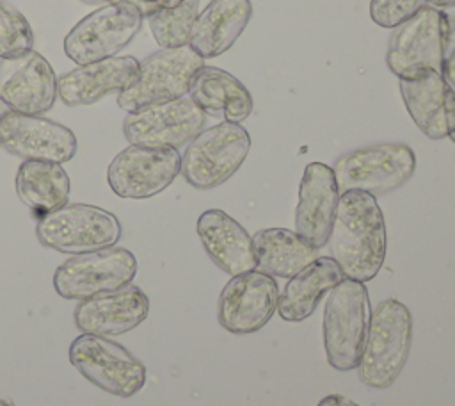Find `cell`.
Here are the masks:
<instances>
[{
	"mask_svg": "<svg viewBox=\"0 0 455 406\" xmlns=\"http://www.w3.org/2000/svg\"><path fill=\"white\" fill-rule=\"evenodd\" d=\"M386 242L377 198L363 191L341 192L327 244L343 276L361 283L373 280L384 264Z\"/></svg>",
	"mask_w": 455,
	"mask_h": 406,
	"instance_id": "1",
	"label": "cell"
},
{
	"mask_svg": "<svg viewBox=\"0 0 455 406\" xmlns=\"http://www.w3.org/2000/svg\"><path fill=\"white\" fill-rule=\"evenodd\" d=\"M412 342L411 310L386 299L370 312L368 331L357 363L359 379L371 388H389L407 363Z\"/></svg>",
	"mask_w": 455,
	"mask_h": 406,
	"instance_id": "2",
	"label": "cell"
},
{
	"mask_svg": "<svg viewBox=\"0 0 455 406\" xmlns=\"http://www.w3.org/2000/svg\"><path fill=\"white\" fill-rule=\"evenodd\" d=\"M370 322V296L364 283L343 278L329 290L323 308V349L336 370L357 369Z\"/></svg>",
	"mask_w": 455,
	"mask_h": 406,
	"instance_id": "3",
	"label": "cell"
},
{
	"mask_svg": "<svg viewBox=\"0 0 455 406\" xmlns=\"http://www.w3.org/2000/svg\"><path fill=\"white\" fill-rule=\"evenodd\" d=\"M121 231L117 215L87 203H66L57 210L43 214L36 224L39 244L66 255L116 246Z\"/></svg>",
	"mask_w": 455,
	"mask_h": 406,
	"instance_id": "4",
	"label": "cell"
},
{
	"mask_svg": "<svg viewBox=\"0 0 455 406\" xmlns=\"http://www.w3.org/2000/svg\"><path fill=\"white\" fill-rule=\"evenodd\" d=\"M204 66V59L188 45L160 48L139 62V75L130 87L117 93V105L124 112H135L149 105L171 102L188 94L194 77Z\"/></svg>",
	"mask_w": 455,
	"mask_h": 406,
	"instance_id": "5",
	"label": "cell"
},
{
	"mask_svg": "<svg viewBox=\"0 0 455 406\" xmlns=\"http://www.w3.org/2000/svg\"><path fill=\"white\" fill-rule=\"evenodd\" d=\"M249 150V132L240 123L222 121L204 128L187 144L180 175L194 189H215L240 169Z\"/></svg>",
	"mask_w": 455,
	"mask_h": 406,
	"instance_id": "6",
	"label": "cell"
},
{
	"mask_svg": "<svg viewBox=\"0 0 455 406\" xmlns=\"http://www.w3.org/2000/svg\"><path fill=\"white\" fill-rule=\"evenodd\" d=\"M144 14L130 0L108 2L84 16L64 37V53L76 66L114 57L139 34Z\"/></svg>",
	"mask_w": 455,
	"mask_h": 406,
	"instance_id": "7",
	"label": "cell"
},
{
	"mask_svg": "<svg viewBox=\"0 0 455 406\" xmlns=\"http://www.w3.org/2000/svg\"><path fill=\"white\" fill-rule=\"evenodd\" d=\"M416 169V155L403 142H379L343 153L334 162V176L341 192L363 191L371 196L402 187Z\"/></svg>",
	"mask_w": 455,
	"mask_h": 406,
	"instance_id": "8",
	"label": "cell"
},
{
	"mask_svg": "<svg viewBox=\"0 0 455 406\" xmlns=\"http://www.w3.org/2000/svg\"><path fill=\"white\" fill-rule=\"evenodd\" d=\"M68 356L89 383L110 395L126 399L146 385V365L108 337L82 333L69 344Z\"/></svg>",
	"mask_w": 455,
	"mask_h": 406,
	"instance_id": "9",
	"label": "cell"
},
{
	"mask_svg": "<svg viewBox=\"0 0 455 406\" xmlns=\"http://www.w3.org/2000/svg\"><path fill=\"white\" fill-rule=\"evenodd\" d=\"M137 274L135 255L119 246L71 255L53 272V288L62 299L82 301L100 292L132 283Z\"/></svg>",
	"mask_w": 455,
	"mask_h": 406,
	"instance_id": "10",
	"label": "cell"
},
{
	"mask_svg": "<svg viewBox=\"0 0 455 406\" xmlns=\"http://www.w3.org/2000/svg\"><path fill=\"white\" fill-rule=\"evenodd\" d=\"M443 61V20L437 7L425 5L393 30L386 64L400 80H414L427 71L441 73Z\"/></svg>",
	"mask_w": 455,
	"mask_h": 406,
	"instance_id": "11",
	"label": "cell"
},
{
	"mask_svg": "<svg viewBox=\"0 0 455 406\" xmlns=\"http://www.w3.org/2000/svg\"><path fill=\"white\" fill-rule=\"evenodd\" d=\"M181 155L172 148L128 144L107 167L112 192L124 199H148L165 191L180 175Z\"/></svg>",
	"mask_w": 455,
	"mask_h": 406,
	"instance_id": "12",
	"label": "cell"
},
{
	"mask_svg": "<svg viewBox=\"0 0 455 406\" xmlns=\"http://www.w3.org/2000/svg\"><path fill=\"white\" fill-rule=\"evenodd\" d=\"M206 126V114L190 100L171 102L128 112L123 134L130 144L178 150L188 144Z\"/></svg>",
	"mask_w": 455,
	"mask_h": 406,
	"instance_id": "13",
	"label": "cell"
},
{
	"mask_svg": "<svg viewBox=\"0 0 455 406\" xmlns=\"http://www.w3.org/2000/svg\"><path fill=\"white\" fill-rule=\"evenodd\" d=\"M279 287L274 276L252 269L224 285L219 296V324L233 335H251L259 331L275 313Z\"/></svg>",
	"mask_w": 455,
	"mask_h": 406,
	"instance_id": "14",
	"label": "cell"
},
{
	"mask_svg": "<svg viewBox=\"0 0 455 406\" xmlns=\"http://www.w3.org/2000/svg\"><path fill=\"white\" fill-rule=\"evenodd\" d=\"M0 148L23 160L64 164L75 157L78 142L62 123L11 110L0 121Z\"/></svg>",
	"mask_w": 455,
	"mask_h": 406,
	"instance_id": "15",
	"label": "cell"
},
{
	"mask_svg": "<svg viewBox=\"0 0 455 406\" xmlns=\"http://www.w3.org/2000/svg\"><path fill=\"white\" fill-rule=\"evenodd\" d=\"M0 98L21 114H44L57 100V75L36 50L0 59Z\"/></svg>",
	"mask_w": 455,
	"mask_h": 406,
	"instance_id": "16",
	"label": "cell"
},
{
	"mask_svg": "<svg viewBox=\"0 0 455 406\" xmlns=\"http://www.w3.org/2000/svg\"><path fill=\"white\" fill-rule=\"evenodd\" d=\"M149 313L146 292L133 285H123L116 290L100 292L82 299L73 312L75 326L82 333L110 337L135 329Z\"/></svg>",
	"mask_w": 455,
	"mask_h": 406,
	"instance_id": "17",
	"label": "cell"
},
{
	"mask_svg": "<svg viewBox=\"0 0 455 406\" xmlns=\"http://www.w3.org/2000/svg\"><path fill=\"white\" fill-rule=\"evenodd\" d=\"M139 75V61L130 55L80 64L57 77V96L68 107L92 105L112 93H121Z\"/></svg>",
	"mask_w": 455,
	"mask_h": 406,
	"instance_id": "18",
	"label": "cell"
},
{
	"mask_svg": "<svg viewBox=\"0 0 455 406\" xmlns=\"http://www.w3.org/2000/svg\"><path fill=\"white\" fill-rule=\"evenodd\" d=\"M339 189L331 166L309 162L299 183L295 231L318 249L327 244L336 215Z\"/></svg>",
	"mask_w": 455,
	"mask_h": 406,
	"instance_id": "19",
	"label": "cell"
},
{
	"mask_svg": "<svg viewBox=\"0 0 455 406\" xmlns=\"http://www.w3.org/2000/svg\"><path fill=\"white\" fill-rule=\"evenodd\" d=\"M196 231L212 262L229 276L256 269L252 237L224 210H204L197 219Z\"/></svg>",
	"mask_w": 455,
	"mask_h": 406,
	"instance_id": "20",
	"label": "cell"
},
{
	"mask_svg": "<svg viewBox=\"0 0 455 406\" xmlns=\"http://www.w3.org/2000/svg\"><path fill=\"white\" fill-rule=\"evenodd\" d=\"M252 16L251 0H212L194 23L188 46L203 59L228 52Z\"/></svg>",
	"mask_w": 455,
	"mask_h": 406,
	"instance_id": "21",
	"label": "cell"
},
{
	"mask_svg": "<svg viewBox=\"0 0 455 406\" xmlns=\"http://www.w3.org/2000/svg\"><path fill=\"white\" fill-rule=\"evenodd\" d=\"M188 98L206 114L226 123H242L252 112L249 89L217 66H203L192 80Z\"/></svg>",
	"mask_w": 455,
	"mask_h": 406,
	"instance_id": "22",
	"label": "cell"
},
{
	"mask_svg": "<svg viewBox=\"0 0 455 406\" xmlns=\"http://www.w3.org/2000/svg\"><path fill=\"white\" fill-rule=\"evenodd\" d=\"M343 278L334 258L318 256L284 285L277 301L281 319L286 322L306 321L316 310L320 299Z\"/></svg>",
	"mask_w": 455,
	"mask_h": 406,
	"instance_id": "23",
	"label": "cell"
},
{
	"mask_svg": "<svg viewBox=\"0 0 455 406\" xmlns=\"http://www.w3.org/2000/svg\"><path fill=\"white\" fill-rule=\"evenodd\" d=\"M256 269L277 278H291L316 260L318 248L288 228H265L252 235Z\"/></svg>",
	"mask_w": 455,
	"mask_h": 406,
	"instance_id": "24",
	"label": "cell"
},
{
	"mask_svg": "<svg viewBox=\"0 0 455 406\" xmlns=\"http://www.w3.org/2000/svg\"><path fill=\"white\" fill-rule=\"evenodd\" d=\"M14 191L25 207L43 215L68 203L71 182L62 164L23 160L14 176Z\"/></svg>",
	"mask_w": 455,
	"mask_h": 406,
	"instance_id": "25",
	"label": "cell"
},
{
	"mask_svg": "<svg viewBox=\"0 0 455 406\" xmlns=\"http://www.w3.org/2000/svg\"><path fill=\"white\" fill-rule=\"evenodd\" d=\"M400 94L414 125L430 139H444V78L437 71H427L414 80H400Z\"/></svg>",
	"mask_w": 455,
	"mask_h": 406,
	"instance_id": "26",
	"label": "cell"
},
{
	"mask_svg": "<svg viewBox=\"0 0 455 406\" xmlns=\"http://www.w3.org/2000/svg\"><path fill=\"white\" fill-rule=\"evenodd\" d=\"M197 14L199 0H183L176 7H158L146 18L160 48H180L188 45Z\"/></svg>",
	"mask_w": 455,
	"mask_h": 406,
	"instance_id": "27",
	"label": "cell"
},
{
	"mask_svg": "<svg viewBox=\"0 0 455 406\" xmlns=\"http://www.w3.org/2000/svg\"><path fill=\"white\" fill-rule=\"evenodd\" d=\"M34 32L28 20L9 2L0 0V59L32 50Z\"/></svg>",
	"mask_w": 455,
	"mask_h": 406,
	"instance_id": "28",
	"label": "cell"
},
{
	"mask_svg": "<svg viewBox=\"0 0 455 406\" xmlns=\"http://www.w3.org/2000/svg\"><path fill=\"white\" fill-rule=\"evenodd\" d=\"M425 5L428 0H371L370 18L382 28H396Z\"/></svg>",
	"mask_w": 455,
	"mask_h": 406,
	"instance_id": "29",
	"label": "cell"
},
{
	"mask_svg": "<svg viewBox=\"0 0 455 406\" xmlns=\"http://www.w3.org/2000/svg\"><path fill=\"white\" fill-rule=\"evenodd\" d=\"M443 20V52L444 57L455 50V4L441 7Z\"/></svg>",
	"mask_w": 455,
	"mask_h": 406,
	"instance_id": "30",
	"label": "cell"
},
{
	"mask_svg": "<svg viewBox=\"0 0 455 406\" xmlns=\"http://www.w3.org/2000/svg\"><path fill=\"white\" fill-rule=\"evenodd\" d=\"M444 118H446V134L455 142V89L448 84L444 89Z\"/></svg>",
	"mask_w": 455,
	"mask_h": 406,
	"instance_id": "31",
	"label": "cell"
},
{
	"mask_svg": "<svg viewBox=\"0 0 455 406\" xmlns=\"http://www.w3.org/2000/svg\"><path fill=\"white\" fill-rule=\"evenodd\" d=\"M441 75H443L444 82L455 89V50L444 57Z\"/></svg>",
	"mask_w": 455,
	"mask_h": 406,
	"instance_id": "32",
	"label": "cell"
},
{
	"mask_svg": "<svg viewBox=\"0 0 455 406\" xmlns=\"http://www.w3.org/2000/svg\"><path fill=\"white\" fill-rule=\"evenodd\" d=\"M316 406H359V404H355L354 401H350V399H347L343 395L332 394V395L323 397Z\"/></svg>",
	"mask_w": 455,
	"mask_h": 406,
	"instance_id": "33",
	"label": "cell"
},
{
	"mask_svg": "<svg viewBox=\"0 0 455 406\" xmlns=\"http://www.w3.org/2000/svg\"><path fill=\"white\" fill-rule=\"evenodd\" d=\"M453 4H455V0H428V5L437 7V9L446 7V5H453Z\"/></svg>",
	"mask_w": 455,
	"mask_h": 406,
	"instance_id": "34",
	"label": "cell"
},
{
	"mask_svg": "<svg viewBox=\"0 0 455 406\" xmlns=\"http://www.w3.org/2000/svg\"><path fill=\"white\" fill-rule=\"evenodd\" d=\"M130 2H133V4L140 9L144 4H156V5L162 7V2H164V0H130Z\"/></svg>",
	"mask_w": 455,
	"mask_h": 406,
	"instance_id": "35",
	"label": "cell"
},
{
	"mask_svg": "<svg viewBox=\"0 0 455 406\" xmlns=\"http://www.w3.org/2000/svg\"><path fill=\"white\" fill-rule=\"evenodd\" d=\"M11 110H12V109H11V107H9V105L0 98V121H2V118H4L5 114H9Z\"/></svg>",
	"mask_w": 455,
	"mask_h": 406,
	"instance_id": "36",
	"label": "cell"
},
{
	"mask_svg": "<svg viewBox=\"0 0 455 406\" xmlns=\"http://www.w3.org/2000/svg\"><path fill=\"white\" fill-rule=\"evenodd\" d=\"M183 0H164L162 2V7H176V5H180Z\"/></svg>",
	"mask_w": 455,
	"mask_h": 406,
	"instance_id": "37",
	"label": "cell"
},
{
	"mask_svg": "<svg viewBox=\"0 0 455 406\" xmlns=\"http://www.w3.org/2000/svg\"><path fill=\"white\" fill-rule=\"evenodd\" d=\"M0 406H16L14 402H11V401H5V399H0Z\"/></svg>",
	"mask_w": 455,
	"mask_h": 406,
	"instance_id": "38",
	"label": "cell"
}]
</instances>
